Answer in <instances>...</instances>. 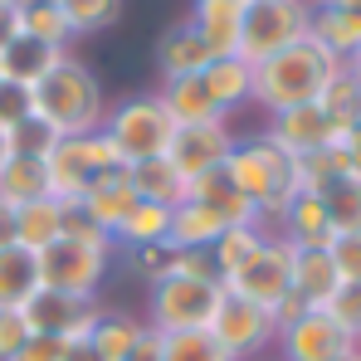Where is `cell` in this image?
Masks as SVG:
<instances>
[{
    "mask_svg": "<svg viewBox=\"0 0 361 361\" xmlns=\"http://www.w3.org/2000/svg\"><path fill=\"white\" fill-rule=\"evenodd\" d=\"M322 205H327V220H332V235H357L361 230V176L347 171L322 190Z\"/></svg>",
    "mask_w": 361,
    "mask_h": 361,
    "instance_id": "cell-32",
    "label": "cell"
},
{
    "mask_svg": "<svg viewBox=\"0 0 361 361\" xmlns=\"http://www.w3.org/2000/svg\"><path fill=\"white\" fill-rule=\"evenodd\" d=\"M347 171H352V166H347L342 142H337V147H322V152H307V157H298V185H302V190H312V195H322L332 180L347 176Z\"/></svg>",
    "mask_w": 361,
    "mask_h": 361,
    "instance_id": "cell-36",
    "label": "cell"
},
{
    "mask_svg": "<svg viewBox=\"0 0 361 361\" xmlns=\"http://www.w3.org/2000/svg\"><path fill=\"white\" fill-rule=\"evenodd\" d=\"M10 244H15V205L0 200V249H10Z\"/></svg>",
    "mask_w": 361,
    "mask_h": 361,
    "instance_id": "cell-51",
    "label": "cell"
},
{
    "mask_svg": "<svg viewBox=\"0 0 361 361\" xmlns=\"http://www.w3.org/2000/svg\"><path fill=\"white\" fill-rule=\"evenodd\" d=\"M185 200H195V205L215 210L225 225H264V220H259V210H254V205L244 200L240 190H235V180L225 176V166L190 176V190H185Z\"/></svg>",
    "mask_w": 361,
    "mask_h": 361,
    "instance_id": "cell-17",
    "label": "cell"
},
{
    "mask_svg": "<svg viewBox=\"0 0 361 361\" xmlns=\"http://www.w3.org/2000/svg\"><path fill=\"white\" fill-rule=\"evenodd\" d=\"M274 230H264V225H230V230H220V240L210 244V264H215V274L220 279H230V274H240L244 264L269 244Z\"/></svg>",
    "mask_w": 361,
    "mask_h": 361,
    "instance_id": "cell-29",
    "label": "cell"
},
{
    "mask_svg": "<svg viewBox=\"0 0 361 361\" xmlns=\"http://www.w3.org/2000/svg\"><path fill=\"white\" fill-rule=\"evenodd\" d=\"M108 166H122L118 147L108 142V132H88V137H59L44 157V176H49V195L54 200H83L88 180Z\"/></svg>",
    "mask_w": 361,
    "mask_h": 361,
    "instance_id": "cell-7",
    "label": "cell"
},
{
    "mask_svg": "<svg viewBox=\"0 0 361 361\" xmlns=\"http://www.w3.org/2000/svg\"><path fill=\"white\" fill-rule=\"evenodd\" d=\"M200 83L210 88L215 108L230 118L235 108L249 103V93H254V68H249L244 59H210V63H205V73H200Z\"/></svg>",
    "mask_w": 361,
    "mask_h": 361,
    "instance_id": "cell-26",
    "label": "cell"
},
{
    "mask_svg": "<svg viewBox=\"0 0 361 361\" xmlns=\"http://www.w3.org/2000/svg\"><path fill=\"white\" fill-rule=\"evenodd\" d=\"M317 108L337 122V127H352V122L361 118V78H357V68H352V63H342V68H337V78L322 88Z\"/></svg>",
    "mask_w": 361,
    "mask_h": 361,
    "instance_id": "cell-33",
    "label": "cell"
},
{
    "mask_svg": "<svg viewBox=\"0 0 361 361\" xmlns=\"http://www.w3.org/2000/svg\"><path fill=\"white\" fill-rule=\"evenodd\" d=\"M63 361H98V357H93V347L83 342V347H68V357H63Z\"/></svg>",
    "mask_w": 361,
    "mask_h": 361,
    "instance_id": "cell-52",
    "label": "cell"
},
{
    "mask_svg": "<svg viewBox=\"0 0 361 361\" xmlns=\"http://www.w3.org/2000/svg\"><path fill=\"white\" fill-rule=\"evenodd\" d=\"M342 361H361V352H352V357H342Z\"/></svg>",
    "mask_w": 361,
    "mask_h": 361,
    "instance_id": "cell-57",
    "label": "cell"
},
{
    "mask_svg": "<svg viewBox=\"0 0 361 361\" xmlns=\"http://www.w3.org/2000/svg\"><path fill=\"white\" fill-rule=\"evenodd\" d=\"M54 240H63V200L44 195V200L15 210V244L20 249L39 254V249H49Z\"/></svg>",
    "mask_w": 361,
    "mask_h": 361,
    "instance_id": "cell-24",
    "label": "cell"
},
{
    "mask_svg": "<svg viewBox=\"0 0 361 361\" xmlns=\"http://www.w3.org/2000/svg\"><path fill=\"white\" fill-rule=\"evenodd\" d=\"M205 332H210L235 361H259L274 342H279L274 312L259 307V302H249V298H235V293L220 298V307H215V317H210Z\"/></svg>",
    "mask_w": 361,
    "mask_h": 361,
    "instance_id": "cell-9",
    "label": "cell"
},
{
    "mask_svg": "<svg viewBox=\"0 0 361 361\" xmlns=\"http://www.w3.org/2000/svg\"><path fill=\"white\" fill-rule=\"evenodd\" d=\"M166 274H180V279H220L215 264H210V249H171V269Z\"/></svg>",
    "mask_w": 361,
    "mask_h": 361,
    "instance_id": "cell-44",
    "label": "cell"
},
{
    "mask_svg": "<svg viewBox=\"0 0 361 361\" xmlns=\"http://www.w3.org/2000/svg\"><path fill=\"white\" fill-rule=\"evenodd\" d=\"M225 298L220 279H180L166 274L161 283H152V322L161 337L166 332H195V327H210L215 307Z\"/></svg>",
    "mask_w": 361,
    "mask_h": 361,
    "instance_id": "cell-8",
    "label": "cell"
},
{
    "mask_svg": "<svg viewBox=\"0 0 361 361\" xmlns=\"http://www.w3.org/2000/svg\"><path fill=\"white\" fill-rule=\"evenodd\" d=\"M122 269L142 283H161L171 269V249L166 244H132V249H122Z\"/></svg>",
    "mask_w": 361,
    "mask_h": 361,
    "instance_id": "cell-39",
    "label": "cell"
},
{
    "mask_svg": "<svg viewBox=\"0 0 361 361\" xmlns=\"http://www.w3.org/2000/svg\"><path fill=\"white\" fill-rule=\"evenodd\" d=\"M220 288L225 293H235V298H249L259 302V307H279V298L293 288V244L279 240V235H269V244L244 264L240 274H230V279H220Z\"/></svg>",
    "mask_w": 361,
    "mask_h": 361,
    "instance_id": "cell-10",
    "label": "cell"
},
{
    "mask_svg": "<svg viewBox=\"0 0 361 361\" xmlns=\"http://www.w3.org/2000/svg\"><path fill=\"white\" fill-rule=\"evenodd\" d=\"M327 54L347 63L361 44V10H337V5H312V30H307Z\"/></svg>",
    "mask_w": 361,
    "mask_h": 361,
    "instance_id": "cell-23",
    "label": "cell"
},
{
    "mask_svg": "<svg viewBox=\"0 0 361 361\" xmlns=\"http://www.w3.org/2000/svg\"><path fill=\"white\" fill-rule=\"evenodd\" d=\"M5 161H10V137L0 132V166H5Z\"/></svg>",
    "mask_w": 361,
    "mask_h": 361,
    "instance_id": "cell-54",
    "label": "cell"
},
{
    "mask_svg": "<svg viewBox=\"0 0 361 361\" xmlns=\"http://www.w3.org/2000/svg\"><path fill=\"white\" fill-rule=\"evenodd\" d=\"M322 5H337V10H361V0H322Z\"/></svg>",
    "mask_w": 361,
    "mask_h": 361,
    "instance_id": "cell-53",
    "label": "cell"
},
{
    "mask_svg": "<svg viewBox=\"0 0 361 361\" xmlns=\"http://www.w3.org/2000/svg\"><path fill=\"white\" fill-rule=\"evenodd\" d=\"M161 361H235L205 327L195 332H166L161 337Z\"/></svg>",
    "mask_w": 361,
    "mask_h": 361,
    "instance_id": "cell-37",
    "label": "cell"
},
{
    "mask_svg": "<svg viewBox=\"0 0 361 361\" xmlns=\"http://www.w3.org/2000/svg\"><path fill=\"white\" fill-rule=\"evenodd\" d=\"M312 5H322V0H312Z\"/></svg>",
    "mask_w": 361,
    "mask_h": 361,
    "instance_id": "cell-58",
    "label": "cell"
},
{
    "mask_svg": "<svg viewBox=\"0 0 361 361\" xmlns=\"http://www.w3.org/2000/svg\"><path fill=\"white\" fill-rule=\"evenodd\" d=\"M307 30H312V0H249L244 5L240 59L254 68L269 54L307 39Z\"/></svg>",
    "mask_w": 361,
    "mask_h": 361,
    "instance_id": "cell-6",
    "label": "cell"
},
{
    "mask_svg": "<svg viewBox=\"0 0 361 361\" xmlns=\"http://www.w3.org/2000/svg\"><path fill=\"white\" fill-rule=\"evenodd\" d=\"M63 357H68V342H63V337H39V332H35V337L20 347L15 361H63Z\"/></svg>",
    "mask_w": 361,
    "mask_h": 361,
    "instance_id": "cell-46",
    "label": "cell"
},
{
    "mask_svg": "<svg viewBox=\"0 0 361 361\" xmlns=\"http://www.w3.org/2000/svg\"><path fill=\"white\" fill-rule=\"evenodd\" d=\"M122 361H161V332H157V327H142L137 347H132Z\"/></svg>",
    "mask_w": 361,
    "mask_h": 361,
    "instance_id": "cell-48",
    "label": "cell"
},
{
    "mask_svg": "<svg viewBox=\"0 0 361 361\" xmlns=\"http://www.w3.org/2000/svg\"><path fill=\"white\" fill-rule=\"evenodd\" d=\"M171 210L176 205H137L118 230V249H132V244H166V230H171Z\"/></svg>",
    "mask_w": 361,
    "mask_h": 361,
    "instance_id": "cell-34",
    "label": "cell"
},
{
    "mask_svg": "<svg viewBox=\"0 0 361 361\" xmlns=\"http://www.w3.org/2000/svg\"><path fill=\"white\" fill-rule=\"evenodd\" d=\"M347 63H352V68H357V73H361V44H357V54H352V59H347Z\"/></svg>",
    "mask_w": 361,
    "mask_h": 361,
    "instance_id": "cell-56",
    "label": "cell"
},
{
    "mask_svg": "<svg viewBox=\"0 0 361 361\" xmlns=\"http://www.w3.org/2000/svg\"><path fill=\"white\" fill-rule=\"evenodd\" d=\"M30 118H39L54 137H88L108 118V98L98 73L83 59L63 54L35 88H30Z\"/></svg>",
    "mask_w": 361,
    "mask_h": 361,
    "instance_id": "cell-1",
    "label": "cell"
},
{
    "mask_svg": "<svg viewBox=\"0 0 361 361\" xmlns=\"http://www.w3.org/2000/svg\"><path fill=\"white\" fill-rule=\"evenodd\" d=\"M83 215L103 230V235H113L118 240L122 220L142 205L137 200V190H132V176H127V166H108V171H98V176L88 180V190H83Z\"/></svg>",
    "mask_w": 361,
    "mask_h": 361,
    "instance_id": "cell-15",
    "label": "cell"
},
{
    "mask_svg": "<svg viewBox=\"0 0 361 361\" xmlns=\"http://www.w3.org/2000/svg\"><path fill=\"white\" fill-rule=\"evenodd\" d=\"M20 35V0H0V49Z\"/></svg>",
    "mask_w": 361,
    "mask_h": 361,
    "instance_id": "cell-49",
    "label": "cell"
},
{
    "mask_svg": "<svg viewBox=\"0 0 361 361\" xmlns=\"http://www.w3.org/2000/svg\"><path fill=\"white\" fill-rule=\"evenodd\" d=\"M337 288H342V274L327 249H293V293L307 307H322Z\"/></svg>",
    "mask_w": 361,
    "mask_h": 361,
    "instance_id": "cell-22",
    "label": "cell"
},
{
    "mask_svg": "<svg viewBox=\"0 0 361 361\" xmlns=\"http://www.w3.org/2000/svg\"><path fill=\"white\" fill-rule=\"evenodd\" d=\"M30 337H35V332H30V322L20 317V307H5V312H0V361H15Z\"/></svg>",
    "mask_w": 361,
    "mask_h": 361,
    "instance_id": "cell-43",
    "label": "cell"
},
{
    "mask_svg": "<svg viewBox=\"0 0 361 361\" xmlns=\"http://www.w3.org/2000/svg\"><path fill=\"white\" fill-rule=\"evenodd\" d=\"M352 352H361L357 337L347 327H337L322 307L302 312L293 327L279 332V361H342Z\"/></svg>",
    "mask_w": 361,
    "mask_h": 361,
    "instance_id": "cell-12",
    "label": "cell"
},
{
    "mask_svg": "<svg viewBox=\"0 0 361 361\" xmlns=\"http://www.w3.org/2000/svg\"><path fill=\"white\" fill-rule=\"evenodd\" d=\"M357 78H361V73H357Z\"/></svg>",
    "mask_w": 361,
    "mask_h": 361,
    "instance_id": "cell-60",
    "label": "cell"
},
{
    "mask_svg": "<svg viewBox=\"0 0 361 361\" xmlns=\"http://www.w3.org/2000/svg\"><path fill=\"white\" fill-rule=\"evenodd\" d=\"M342 152H347V166H352V171L361 176V118L352 122L347 132H342Z\"/></svg>",
    "mask_w": 361,
    "mask_h": 361,
    "instance_id": "cell-50",
    "label": "cell"
},
{
    "mask_svg": "<svg viewBox=\"0 0 361 361\" xmlns=\"http://www.w3.org/2000/svg\"><path fill=\"white\" fill-rule=\"evenodd\" d=\"M244 5L249 0H195L190 30L210 49V59H240V35H244Z\"/></svg>",
    "mask_w": 361,
    "mask_h": 361,
    "instance_id": "cell-16",
    "label": "cell"
},
{
    "mask_svg": "<svg viewBox=\"0 0 361 361\" xmlns=\"http://www.w3.org/2000/svg\"><path fill=\"white\" fill-rule=\"evenodd\" d=\"M337 68H342V59L327 54L307 35L298 44L269 54L264 63H254V93H249V103H259L269 118L274 113H288V108H302V103H317L322 88L337 78Z\"/></svg>",
    "mask_w": 361,
    "mask_h": 361,
    "instance_id": "cell-2",
    "label": "cell"
},
{
    "mask_svg": "<svg viewBox=\"0 0 361 361\" xmlns=\"http://www.w3.org/2000/svg\"><path fill=\"white\" fill-rule=\"evenodd\" d=\"M225 176L235 180V190L259 210L264 230L283 220V210L293 205V195L302 190L298 185V161H293L279 142H269L264 132L235 142V152H230V161H225Z\"/></svg>",
    "mask_w": 361,
    "mask_h": 361,
    "instance_id": "cell-3",
    "label": "cell"
},
{
    "mask_svg": "<svg viewBox=\"0 0 361 361\" xmlns=\"http://www.w3.org/2000/svg\"><path fill=\"white\" fill-rule=\"evenodd\" d=\"M39 288V269H35V254L10 244L0 249V312L5 307H25V298Z\"/></svg>",
    "mask_w": 361,
    "mask_h": 361,
    "instance_id": "cell-31",
    "label": "cell"
},
{
    "mask_svg": "<svg viewBox=\"0 0 361 361\" xmlns=\"http://www.w3.org/2000/svg\"><path fill=\"white\" fill-rule=\"evenodd\" d=\"M118 244L113 240H54L49 249L35 254V269H39V288H54V293H73V298H93L98 283L108 279V264H113Z\"/></svg>",
    "mask_w": 361,
    "mask_h": 361,
    "instance_id": "cell-4",
    "label": "cell"
},
{
    "mask_svg": "<svg viewBox=\"0 0 361 361\" xmlns=\"http://www.w3.org/2000/svg\"><path fill=\"white\" fill-rule=\"evenodd\" d=\"M357 347H361V337H357Z\"/></svg>",
    "mask_w": 361,
    "mask_h": 361,
    "instance_id": "cell-59",
    "label": "cell"
},
{
    "mask_svg": "<svg viewBox=\"0 0 361 361\" xmlns=\"http://www.w3.org/2000/svg\"><path fill=\"white\" fill-rule=\"evenodd\" d=\"M5 137H10V157H49V147L59 142L39 118H25L20 127H10Z\"/></svg>",
    "mask_w": 361,
    "mask_h": 361,
    "instance_id": "cell-40",
    "label": "cell"
},
{
    "mask_svg": "<svg viewBox=\"0 0 361 361\" xmlns=\"http://www.w3.org/2000/svg\"><path fill=\"white\" fill-rule=\"evenodd\" d=\"M20 35H30V39L49 44V49H68L73 44V30H68L59 5H25L20 10Z\"/></svg>",
    "mask_w": 361,
    "mask_h": 361,
    "instance_id": "cell-35",
    "label": "cell"
},
{
    "mask_svg": "<svg viewBox=\"0 0 361 361\" xmlns=\"http://www.w3.org/2000/svg\"><path fill=\"white\" fill-rule=\"evenodd\" d=\"M103 132H108V142L118 147L122 166H137V161L166 157V147H171V137H176V122L166 118V108H161L157 93H142V98H127L118 108H108Z\"/></svg>",
    "mask_w": 361,
    "mask_h": 361,
    "instance_id": "cell-5",
    "label": "cell"
},
{
    "mask_svg": "<svg viewBox=\"0 0 361 361\" xmlns=\"http://www.w3.org/2000/svg\"><path fill=\"white\" fill-rule=\"evenodd\" d=\"M63 54H68V49H49V44H39V39H30V35H15V39L0 49V78L15 83V88H35Z\"/></svg>",
    "mask_w": 361,
    "mask_h": 361,
    "instance_id": "cell-19",
    "label": "cell"
},
{
    "mask_svg": "<svg viewBox=\"0 0 361 361\" xmlns=\"http://www.w3.org/2000/svg\"><path fill=\"white\" fill-rule=\"evenodd\" d=\"M220 230H230L215 210L195 205V200H180L171 210V230H166V249H210L220 240Z\"/></svg>",
    "mask_w": 361,
    "mask_h": 361,
    "instance_id": "cell-27",
    "label": "cell"
},
{
    "mask_svg": "<svg viewBox=\"0 0 361 361\" xmlns=\"http://www.w3.org/2000/svg\"><path fill=\"white\" fill-rule=\"evenodd\" d=\"M25 5H59V0H20V10H25Z\"/></svg>",
    "mask_w": 361,
    "mask_h": 361,
    "instance_id": "cell-55",
    "label": "cell"
},
{
    "mask_svg": "<svg viewBox=\"0 0 361 361\" xmlns=\"http://www.w3.org/2000/svg\"><path fill=\"white\" fill-rule=\"evenodd\" d=\"M98 312H103V307L93 298H73V293H54V288H35V293L25 298V307H20V317L30 322V332H39V337H63L68 347H83V342H88Z\"/></svg>",
    "mask_w": 361,
    "mask_h": 361,
    "instance_id": "cell-11",
    "label": "cell"
},
{
    "mask_svg": "<svg viewBox=\"0 0 361 361\" xmlns=\"http://www.w3.org/2000/svg\"><path fill=\"white\" fill-rule=\"evenodd\" d=\"M157 98H161L166 118L176 122V127H195V122H220L225 118V113L215 108L210 88L200 83V73H195V78H171V83H161Z\"/></svg>",
    "mask_w": 361,
    "mask_h": 361,
    "instance_id": "cell-20",
    "label": "cell"
},
{
    "mask_svg": "<svg viewBox=\"0 0 361 361\" xmlns=\"http://www.w3.org/2000/svg\"><path fill=\"white\" fill-rule=\"evenodd\" d=\"M49 195V176H44V157H10L0 166V200L5 205H35Z\"/></svg>",
    "mask_w": 361,
    "mask_h": 361,
    "instance_id": "cell-28",
    "label": "cell"
},
{
    "mask_svg": "<svg viewBox=\"0 0 361 361\" xmlns=\"http://www.w3.org/2000/svg\"><path fill=\"white\" fill-rule=\"evenodd\" d=\"M279 240H288L293 249H327V244L337 240L322 195H312V190H298V195H293V205H288L283 220H279Z\"/></svg>",
    "mask_w": 361,
    "mask_h": 361,
    "instance_id": "cell-18",
    "label": "cell"
},
{
    "mask_svg": "<svg viewBox=\"0 0 361 361\" xmlns=\"http://www.w3.org/2000/svg\"><path fill=\"white\" fill-rule=\"evenodd\" d=\"M59 10L68 20V30H73V39H83V35H98L118 20L122 0H59Z\"/></svg>",
    "mask_w": 361,
    "mask_h": 361,
    "instance_id": "cell-38",
    "label": "cell"
},
{
    "mask_svg": "<svg viewBox=\"0 0 361 361\" xmlns=\"http://www.w3.org/2000/svg\"><path fill=\"white\" fill-rule=\"evenodd\" d=\"M25 118H30V88H15V83L0 78V132L20 127Z\"/></svg>",
    "mask_w": 361,
    "mask_h": 361,
    "instance_id": "cell-45",
    "label": "cell"
},
{
    "mask_svg": "<svg viewBox=\"0 0 361 361\" xmlns=\"http://www.w3.org/2000/svg\"><path fill=\"white\" fill-rule=\"evenodd\" d=\"M302 312H312V307H307V302H302L298 293L288 288V293L279 298V307H274V327H279V332H283V327H293V322H298Z\"/></svg>",
    "mask_w": 361,
    "mask_h": 361,
    "instance_id": "cell-47",
    "label": "cell"
},
{
    "mask_svg": "<svg viewBox=\"0 0 361 361\" xmlns=\"http://www.w3.org/2000/svg\"><path fill=\"white\" fill-rule=\"evenodd\" d=\"M322 312H327L337 327H347L352 337H361V283H342L332 298L322 302Z\"/></svg>",
    "mask_w": 361,
    "mask_h": 361,
    "instance_id": "cell-41",
    "label": "cell"
},
{
    "mask_svg": "<svg viewBox=\"0 0 361 361\" xmlns=\"http://www.w3.org/2000/svg\"><path fill=\"white\" fill-rule=\"evenodd\" d=\"M342 132H347V127H337V122L327 118L317 103H302V108H288V113H274L269 127H264V137H269V142H279L293 161L307 157V152L337 147V142H342Z\"/></svg>",
    "mask_w": 361,
    "mask_h": 361,
    "instance_id": "cell-14",
    "label": "cell"
},
{
    "mask_svg": "<svg viewBox=\"0 0 361 361\" xmlns=\"http://www.w3.org/2000/svg\"><path fill=\"white\" fill-rule=\"evenodd\" d=\"M205 63H210V49L200 44V35H195L190 25H176V30H166V35L157 39L161 83H171V78H195V73H205Z\"/></svg>",
    "mask_w": 361,
    "mask_h": 361,
    "instance_id": "cell-21",
    "label": "cell"
},
{
    "mask_svg": "<svg viewBox=\"0 0 361 361\" xmlns=\"http://www.w3.org/2000/svg\"><path fill=\"white\" fill-rule=\"evenodd\" d=\"M127 176H132L137 200H147V205H180V200H185V190H190V180L180 176L166 157L137 161V166H127Z\"/></svg>",
    "mask_w": 361,
    "mask_h": 361,
    "instance_id": "cell-25",
    "label": "cell"
},
{
    "mask_svg": "<svg viewBox=\"0 0 361 361\" xmlns=\"http://www.w3.org/2000/svg\"><path fill=\"white\" fill-rule=\"evenodd\" d=\"M327 254H332L342 283H361V230L357 235H337V240L327 244Z\"/></svg>",
    "mask_w": 361,
    "mask_h": 361,
    "instance_id": "cell-42",
    "label": "cell"
},
{
    "mask_svg": "<svg viewBox=\"0 0 361 361\" xmlns=\"http://www.w3.org/2000/svg\"><path fill=\"white\" fill-rule=\"evenodd\" d=\"M235 142H240V132L230 127V118L195 122V127H176V137H171V147H166V161L190 180V176H200V171L225 166L230 152H235Z\"/></svg>",
    "mask_w": 361,
    "mask_h": 361,
    "instance_id": "cell-13",
    "label": "cell"
},
{
    "mask_svg": "<svg viewBox=\"0 0 361 361\" xmlns=\"http://www.w3.org/2000/svg\"><path fill=\"white\" fill-rule=\"evenodd\" d=\"M142 327H147V322H137L132 312H98V322H93V332H88V347H93L98 361H122L137 347Z\"/></svg>",
    "mask_w": 361,
    "mask_h": 361,
    "instance_id": "cell-30",
    "label": "cell"
}]
</instances>
